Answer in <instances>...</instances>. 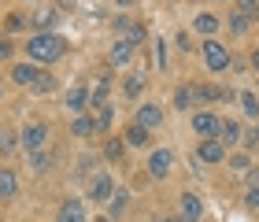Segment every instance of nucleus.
<instances>
[{
	"label": "nucleus",
	"instance_id": "1",
	"mask_svg": "<svg viewBox=\"0 0 259 222\" xmlns=\"http://www.w3.org/2000/svg\"><path fill=\"white\" fill-rule=\"evenodd\" d=\"M67 52H70V41L63 37V33H41V30H33L26 37V45H22V56H26L30 63H37V67L60 63V60H67Z\"/></svg>",
	"mask_w": 259,
	"mask_h": 222
},
{
	"label": "nucleus",
	"instance_id": "2",
	"mask_svg": "<svg viewBox=\"0 0 259 222\" xmlns=\"http://www.w3.org/2000/svg\"><path fill=\"white\" fill-rule=\"evenodd\" d=\"M200 60H204V67L211 74H222V71H230V67H233V52L222 41L204 37V45H200Z\"/></svg>",
	"mask_w": 259,
	"mask_h": 222
},
{
	"label": "nucleus",
	"instance_id": "3",
	"mask_svg": "<svg viewBox=\"0 0 259 222\" xmlns=\"http://www.w3.org/2000/svg\"><path fill=\"white\" fill-rule=\"evenodd\" d=\"M19 141H22V152H26V156L49 148V122L45 119H26L22 130H19Z\"/></svg>",
	"mask_w": 259,
	"mask_h": 222
},
{
	"label": "nucleus",
	"instance_id": "4",
	"mask_svg": "<svg viewBox=\"0 0 259 222\" xmlns=\"http://www.w3.org/2000/svg\"><path fill=\"white\" fill-rule=\"evenodd\" d=\"M111 193H115L111 174H108V170H93L89 182H85V200H93V204H108Z\"/></svg>",
	"mask_w": 259,
	"mask_h": 222
},
{
	"label": "nucleus",
	"instance_id": "5",
	"mask_svg": "<svg viewBox=\"0 0 259 222\" xmlns=\"http://www.w3.org/2000/svg\"><path fill=\"white\" fill-rule=\"evenodd\" d=\"M145 170H148V178L167 182V178H170V170H174V148H152V152H148Z\"/></svg>",
	"mask_w": 259,
	"mask_h": 222
},
{
	"label": "nucleus",
	"instance_id": "6",
	"mask_svg": "<svg viewBox=\"0 0 259 222\" xmlns=\"http://www.w3.org/2000/svg\"><path fill=\"white\" fill-rule=\"evenodd\" d=\"M49 67H37V63H30V60H19V63H11L8 67V81L11 85H19V89H33V81H37Z\"/></svg>",
	"mask_w": 259,
	"mask_h": 222
},
{
	"label": "nucleus",
	"instance_id": "7",
	"mask_svg": "<svg viewBox=\"0 0 259 222\" xmlns=\"http://www.w3.org/2000/svg\"><path fill=\"white\" fill-rule=\"evenodd\" d=\"M134 122H137V126H145V130H159V126L167 122V111H163V104H156V100H145V104H137Z\"/></svg>",
	"mask_w": 259,
	"mask_h": 222
},
{
	"label": "nucleus",
	"instance_id": "8",
	"mask_svg": "<svg viewBox=\"0 0 259 222\" xmlns=\"http://www.w3.org/2000/svg\"><path fill=\"white\" fill-rule=\"evenodd\" d=\"M111 30H115V37H122V41H130L137 49V45H145V26H141L137 19H130V15H115V22H111Z\"/></svg>",
	"mask_w": 259,
	"mask_h": 222
},
{
	"label": "nucleus",
	"instance_id": "9",
	"mask_svg": "<svg viewBox=\"0 0 259 222\" xmlns=\"http://www.w3.org/2000/svg\"><path fill=\"white\" fill-rule=\"evenodd\" d=\"M56 222H89L85 196H63V204L56 207Z\"/></svg>",
	"mask_w": 259,
	"mask_h": 222
},
{
	"label": "nucleus",
	"instance_id": "10",
	"mask_svg": "<svg viewBox=\"0 0 259 222\" xmlns=\"http://www.w3.org/2000/svg\"><path fill=\"white\" fill-rule=\"evenodd\" d=\"M193 134H196V137H204V141H207V137H215V141H219V134H222V119H219L215 111L200 108V111H193Z\"/></svg>",
	"mask_w": 259,
	"mask_h": 222
},
{
	"label": "nucleus",
	"instance_id": "11",
	"mask_svg": "<svg viewBox=\"0 0 259 222\" xmlns=\"http://www.w3.org/2000/svg\"><path fill=\"white\" fill-rule=\"evenodd\" d=\"M178 215L182 222H204V200H200L196 193H182L178 196Z\"/></svg>",
	"mask_w": 259,
	"mask_h": 222
},
{
	"label": "nucleus",
	"instance_id": "12",
	"mask_svg": "<svg viewBox=\"0 0 259 222\" xmlns=\"http://www.w3.org/2000/svg\"><path fill=\"white\" fill-rule=\"evenodd\" d=\"M63 108L70 115H85L89 111V85H67L63 89Z\"/></svg>",
	"mask_w": 259,
	"mask_h": 222
},
{
	"label": "nucleus",
	"instance_id": "13",
	"mask_svg": "<svg viewBox=\"0 0 259 222\" xmlns=\"http://www.w3.org/2000/svg\"><path fill=\"white\" fill-rule=\"evenodd\" d=\"M226 156H230L226 145L215 141V137H207V141H200V145H196V159H200V163H207V167H215V163H226Z\"/></svg>",
	"mask_w": 259,
	"mask_h": 222
},
{
	"label": "nucleus",
	"instance_id": "14",
	"mask_svg": "<svg viewBox=\"0 0 259 222\" xmlns=\"http://www.w3.org/2000/svg\"><path fill=\"white\" fill-rule=\"evenodd\" d=\"M126 152H130V145L122 141V134H108V137H104V159H108L111 167L126 163Z\"/></svg>",
	"mask_w": 259,
	"mask_h": 222
},
{
	"label": "nucleus",
	"instance_id": "15",
	"mask_svg": "<svg viewBox=\"0 0 259 222\" xmlns=\"http://www.w3.org/2000/svg\"><path fill=\"white\" fill-rule=\"evenodd\" d=\"M108 52H111V56H108V63L115 67V71H122V67H130V63H134V45H130V41H122V37H115Z\"/></svg>",
	"mask_w": 259,
	"mask_h": 222
},
{
	"label": "nucleus",
	"instance_id": "16",
	"mask_svg": "<svg viewBox=\"0 0 259 222\" xmlns=\"http://www.w3.org/2000/svg\"><path fill=\"white\" fill-rule=\"evenodd\" d=\"M130 211V189H122V185H115V193H111V200L104 204V215H111V218H119Z\"/></svg>",
	"mask_w": 259,
	"mask_h": 222
},
{
	"label": "nucleus",
	"instance_id": "17",
	"mask_svg": "<svg viewBox=\"0 0 259 222\" xmlns=\"http://www.w3.org/2000/svg\"><path fill=\"white\" fill-rule=\"evenodd\" d=\"M222 26V19L215 15V11H196V19H193V33H200V37H215Z\"/></svg>",
	"mask_w": 259,
	"mask_h": 222
},
{
	"label": "nucleus",
	"instance_id": "18",
	"mask_svg": "<svg viewBox=\"0 0 259 222\" xmlns=\"http://www.w3.org/2000/svg\"><path fill=\"white\" fill-rule=\"evenodd\" d=\"M104 104H111V78H97L89 85V111L104 108Z\"/></svg>",
	"mask_w": 259,
	"mask_h": 222
},
{
	"label": "nucleus",
	"instance_id": "19",
	"mask_svg": "<svg viewBox=\"0 0 259 222\" xmlns=\"http://www.w3.org/2000/svg\"><path fill=\"white\" fill-rule=\"evenodd\" d=\"M122 141H126L130 148H152V130L130 122V126H122Z\"/></svg>",
	"mask_w": 259,
	"mask_h": 222
},
{
	"label": "nucleus",
	"instance_id": "20",
	"mask_svg": "<svg viewBox=\"0 0 259 222\" xmlns=\"http://www.w3.org/2000/svg\"><path fill=\"white\" fill-rule=\"evenodd\" d=\"M15 196H19V170L4 167V170H0V204L15 200Z\"/></svg>",
	"mask_w": 259,
	"mask_h": 222
},
{
	"label": "nucleus",
	"instance_id": "21",
	"mask_svg": "<svg viewBox=\"0 0 259 222\" xmlns=\"http://www.w3.org/2000/svg\"><path fill=\"white\" fill-rule=\"evenodd\" d=\"M93 134H97V119H93V111H85V115H74V119H70V137L85 141V137H93Z\"/></svg>",
	"mask_w": 259,
	"mask_h": 222
},
{
	"label": "nucleus",
	"instance_id": "22",
	"mask_svg": "<svg viewBox=\"0 0 259 222\" xmlns=\"http://www.w3.org/2000/svg\"><path fill=\"white\" fill-rule=\"evenodd\" d=\"M56 22H60V8H41L37 15H33V30H41V33H56Z\"/></svg>",
	"mask_w": 259,
	"mask_h": 222
},
{
	"label": "nucleus",
	"instance_id": "23",
	"mask_svg": "<svg viewBox=\"0 0 259 222\" xmlns=\"http://www.w3.org/2000/svg\"><path fill=\"white\" fill-rule=\"evenodd\" d=\"M33 26V15H22V11H4V33H22V30H30Z\"/></svg>",
	"mask_w": 259,
	"mask_h": 222
},
{
	"label": "nucleus",
	"instance_id": "24",
	"mask_svg": "<svg viewBox=\"0 0 259 222\" xmlns=\"http://www.w3.org/2000/svg\"><path fill=\"white\" fill-rule=\"evenodd\" d=\"M22 148V141H19V134L11 130V126H0V159H11L15 152Z\"/></svg>",
	"mask_w": 259,
	"mask_h": 222
},
{
	"label": "nucleus",
	"instance_id": "25",
	"mask_svg": "<svg viewBox=\"0 0 259 222\" xmlns=\"http://www.w3.org/2000/svg\"><path fill=\"white\" fill-rule=\"evenodd\" d=\"M226 167L237 174V178H244V174H252V152H233V156H226Z\"/></svg>",
	"mask_w": 259,
	"mask_h": 222
},
{
	"label": "nucleus",
	"instance_id": "26",
	"mask_svg": "<svg viewBox=\"0 0 259 222\" xmlns=\"http://www.w3.org/2000/svg\"><path fill=\"white\" fill-rule=\"evenodd\" d=\"M237 104H241V115H244V119L259 122V97H255V93H248V89L237 93Z\"/></svg>",
	"mask_w": 259,
	"mask_h": 222
},
{
	"label": "nucleus",
	"instance_id": "27",
	"mask_svg": "<svg viewBox=\"0 0 259 222\" xmlns=\"http://www.w3.org/2000/svg\"><path fill=\"white\" fill-rule=\"evenodd\" d=\"M93 119H97V134H111V126H115V104L97 108V111H93Z\"/></svg>",
	"mask_w": 259,
	"mask_h": 222
},
{
	"label": "nucleus",
	"instance_id": "28",
	"mask_svg": "<svg viewBox=\"0 0 259 222\" xmlns=\"http://www.w3.org/2000/svg\"><path fill=\"white\" fill-rule=\"evenodd\" d=\"M252 22H255V19H248L244 11H237V8L230 11V33H233V37H244V33L252 30Z\"/></svg>",
	"mask_w": 259,
	"mask_h": 222
},
{
	"label": "nucleus",
	"instance_id": "29",
	"mask_svg": "<svg viewBox=\"0 0 259 222\" xmlns=\"http://www.w3.org/2000/svg\"><path fill=\"white\" fill-rule=\"evenodd\" d=\"M141 93H145V74H126L122 78V97L126 100H137Z\"/></svg>",
	"mask_w": 259,
	"mask_h": 222
},
{
	"label": "nucleus",
	"instance_id": "30",
	"mask_svg": "<svg viewBox=\"0 0 259 222\" xmlns=\"http://www.w3.org/2000/svg\"><path fill=\"white\" fill-rule=\"evenodd\" d=\"M193 104H196L193 85H178V89H174V108H178V111H189Z\"/></svg>",
	"mask_w": 259,
	"mask_h": 222
},
{
	"label": "nucleus",
	"instance_id": "31",
	"mask_svg": "<svg viewBox=\"0 0 259 222\" xmlns=\"http://www.w3.org/2000/svg\"><path fill=\"white\" fill-rule=\"evenodd\" d=\"M241 137H244V130H241V122H222V134H219V141L222 145H241Z\"/></svg>",
	"mask_w": 259,
	"mask_h": 222
},
{
	"label": "nucleus",
	"instance_id": "32",
	"mask_svg": "<svg viewBox=\"0 0 259 222\" xmlns=\"http://www.w3.org/2000/svg\"><path fill=\"white\" fill-rule=\"evenodd\" d=\"M49 167H52V156H49V148H41V152H33V156H30V170H33V174H45Z\"/></svg>",
	"mask_w": 259,
	"mask_h": 222
},
{
	"label": "nucleus",
	"instance_id": "33",
	"mask_svg": "<svg viewBox=\"0 0 259 222\" xmlns=\"http://www.w3.org/2000/svg\"><path fill=\"white\" fill-rule=\"evenodd\" d=\"M0 63H15V41L4 30H0Z\"/></svg>",
	"mask_w": 259,
	"mask_h": 222
},
{
	"label": "nucleus",
	"instance_id": "34",
	"mask_svg": "<svg viewBox=\"0 0 259 222\" xmlns=\"http://www.w3.org/2000/svg\"><path fill=\"white\" fill-rule=\"evenodd\" d=\"M49 93H56V78L45 71L37 81H33V97H49Z\"/></svg>",
	"mask_w": 259,
	"mask_h": 222
},
{
	"label": "nucleus",
	"instance_id": "35",
	"mask_svg": "<svg viewBox=\"0 0 259 222\" xmlns=\"http://www.w3.org/2000/svg\"><path fill=\"white\" fill-rule=\"evenodd\" d=\"M193 93H196L200 104H215L222 97V89H215V85H193Z\"/></svg>",
	"mask_w": 259,
	"mask_h": 222
},
{
	"label": "nucleus",
	"instance_id": "36",
	"mask_svg": "<svg viewBox=\"0 0 259 222\" xmlns=\"http://www.w3.org/2000/svg\"><path fill=\"white\" fill-rule=\"evenodd\" d=\"M152 49H156V67H159V71H167V41L156 37V41H152Z\"/></svg>",
	"mask_w": 259,
	"mask_h": 222
},
{
	"label": "nucleus",
	"instance_id": "37",
	"mask_svg": "<svg viewBox=\"0 0 259 222\" xmlns=\"http://www.w3.org/2000/svg\"><path fill=\"white\" fill-rule=\"evenodd\" d=\"M233 8H237V11H244L248 19H259V0H237Z\"/></svg>",
	"mask_w": 259,
	"mask_h": 222
},
{
	"label": "nucleus",
	"instance_id": "38",
	"mask_svg": "<svg viewBox=\"0 0 259 222\" xmlns=\"http://www.w3.org/2000/svg\"><path fill=\"white\" fill-rule=\"evenodd\" d=\"M241 200H244V207H248V211H259V185H252V189L244 193Z\"/></svg>",
	"mask_w": 259,
	"mask_h": 222
},
{
	"label": "nucleus",
	"instance_id": "39",
	"mask_svg": "<svg viewBox=\"0 0 259 222\" xmlns=\"http://www.w3.org/2000/svg\"><path fill=\"white\" fill-rule=\"evenodd\" d=\"M174 45H178V52H189V33L178 30V33H174Z\"/></svg>",
	"mask_w": 259,
	"mask_h": 222
},
{
	"label": "nucleus",
	"instance_id": "40",
	"mask_svg": "<svg viewBox=\"0 0 259 222\" xmlns=\"http://www.w3.org/2000/svg\"><path fill=\"white\" fill-rule=\"evenodd\" d=\"M248 63H252V71L259 74V49H252V56H248Z\"/></svg>",
	"mask_w": 259,
	"mask_h": 222
},
{
	"label": "nucleus",
	"instance_id": "41",
	"mask_svg": "<svg viewBox=\"0 0 259 222\" xmlns=\"http://www.w3.org/2000/svg\"><path fill=\"white\" fill-rule=\"evenodd\" d=\"M137 0H115V8H134Z\"/></svg>",
	"mask_w": 259,
	"mask_h": 222
},
{
	"label": "nucleus",
	"instance_id": "42",
	"mask_svg": "<svg viewBox=\"0 0 259 222\" xmlns=\"http://www.w3.org/2000/svg\"><path fill=\"white\" fill-rule=\"evenodd\" d=\"M93 222H119V218H111V215H97Z\"/></svg>",
	"mask_w": 259,
	"mask_h": 222
},
{
	"label": "nucleus",
	"instance_id": "43",
	"mask_svg": "<svg viewBox=\"0 0 259 222\" xmlns=\"http://www.w3.org/2000/svg\"><path fill=\"white\" fill-rule=\"evenodd\" d=\"M152 222H182L178 215H170V218H152Z\"/></svg>",
	"mask_w": 259,
	"mask_h": 222
},
{
	"label": "nucleus",
	"instance_id": "44",
	"mask_svg": "<svg viewBox=\"0 0 259 222\" xmlns=\"http://www.w3.org/2000/svg\"><path fill=\"white\" fill-rule=\"evenodd\" d=\"M252 185H259V170H252Z\"/></svg>",
	"mask_w": 259,
	"mask_h": 222
},
{
	"label": "nucleus",
	"instance_id": "45",
	"mask_svg": "<svg viewBox=\"0 0 259 222\" xmlns=\"http://www.w3.org/2000/svg\"><path fill=\"white\" fill-rule=\"evenodd\" d=\"M252 134H255V145H259V122H255V130H252Z\"/></svg>",
	"mask_w": 259,
	"mask_h": 222
},
{
	"label": "nucleus",
	"instance_id": "46",
	"mask_svg": "<svg viewBox=\"0 0 259 222\" xmlns=\"http://www.w3.org/2000/svg\"><path fill=\"white\" fill-rule=\"evenodd\" d=\"M0 97H4V85H0Z\"/></svg>",
	"mask_w": 259,
	"mask_h": 222
},
{
	"label": "nucleus",
	"instance_id": "47",
	"mask_svg": "<svg viewBox=\"0 0 259 222\" xmlns=\"http://www.w3.org/2000/svg\"><path fill=\"white\" fill-rule=\"evenodd\" d=\"M255 97H259V85H255Z\"/></svg>",
	"mask_w": 259,
	"mask_h": 222
}]
</instances>
